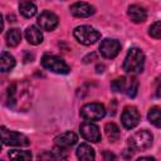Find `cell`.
<instances>
[{"instance_id":"6da1fadb","label":"cell","mask_w":161,"mask_h":161,"mask_svg":"<svg viewBox=\"0 0 161 161\" xmlns=\"http://www.w3.org/2000/svg\"><path fill=\"white\" fill-rule=\"evenodd\" d=\"M31 99V89L26 83H14L8 89V106L11 108L26 109L24 103L30 104Z\"/></svg>"},{"instance_id":"7a4b0ae2","label":"cell","mask_w":161,"mask_h":161,"mask_svg":"<svg viewBox=\"0 0 161 161\" xmlns=\"http://www.w3.org/2000/svg\"><path fill=\"white\" fill-rule=\"evenodd\" d=\"M145 65V54L140 48H131L123 62V70L128 74H138L143 70Z\"/></svg>"},{"instance_id":"3957f363","label":"cell","mask_w":161,"mask_h":161,"mask_svg":"<svg viewBox=\"0 0 161 161\" xmlns=\"http://www.w3.org/2000/svg\"><path fill=\"white\" fill-rule=\"evenodd\" d=\"M111 88L114 92H121V93H125L130 97H135L137 94L138 82L133 77H121V78H117L112 82Z\"/></svg>"},{"instance_id":"277c9868","label":"cell","mask_w":161,"mask_h":161,"mask_svg":"<svg viewBox=\"0 0 161 161\" xmlns=\"http://www.w3.org/2000/svg\"><path fill=\"white\" fill-rule=\"evenodd\" d=\"M74 38L78 40V43L83 44V45H91L94 44L99 38H101V33L98 30H96L94 28L89 26V25H80L77 26L73 31Z\"/></svg>"},{"instance_id":"5b68a950","label":"cell","mask_w":161,"mask_h":161,"mask_svg":"<svg viewBox=\"0 0 161 161\" xmlns=\"http://www.w3.org/2000/svg\"><path fill=\"white\" fill-rule=\"evenodd\" d=\"M152 140H153V136H152V133L150 131L141 130V131L135 132L128 138V145H130V147L132 150L142 151V150L148 148L152 145Z\"/></svg>"},{"instance_id":"8992f818","label":"cell","mask_w":161,"mask_h":161,"mask_svg":"<svg viewBox=\"0 0 161 161\" xmlns=\"http://www.w3.org/2000/svg\"><path fill=\"white\" fill-rule=\"evenodd\" d=\"M42 65L47 69V70H50L53 73H57V74H68L70 68L68 67V64L59 57H55V55H44L42 58Z\"/></svg>"},{"instance_id":"52a82bcc","label":"cell","mask_w":161,"mask_h":161,"mask_svg":"<svg viewBox=\"0 0 161 161\" xmlns=\"http://www.w3.org/2000/svg\"><path fill=\"white\" fill-rule=\"evenodd\" d=\"M1 141L4 145L8 146H29L30 141L29 138L16 131H9L5 127H1Z\"/></svg>"},{"instance_id":"ba28073f","label":"cell","mask_w":161,"mask_h":161,"mask_svg":"<svg viewBox=\"0 0 161 161\" xmlns=\"http://www.w3.org/2000/svg\"><path fill=\"white\" fill-rule=\"evenodd\" d=\"M80 116L86 121H98L106 116V108L101 103H87L80 108Z\"/></svg>"},{"instance_id":"9c48e42d","label":"cell","mask_w":161,"mask_h":161,"mask_svg":"<svg viewBox=\"0 0 161 161\" xmlns=\"http://www.w3.org/2000/svg\"><path fill=\"white\" fill-rule=\"evenodd\" d=\"M121 122H122L123 127L127 130L135 128L140 123V113H138L137 108L133 106L126 107L121 114Z\"/></svg>"},{"instance_id":"30bf717a","label":"cell","mask_w":161,"mask_h":161,"mask_svg":"<svg viewBox=\"0 0 161 161\" xmlns=\"http://www.w3.org/2000/svg\"><path fill=\"white\" fill-rule=\"evenodd\" d=\"M79 132H80V136L89 141V142H99L101 141V132H99V128L96 123H93L92 121H87V122H83L79 127Z\"/></svg>"},{"instance_id":"8fae6325","label":"cell","mask_w":161,"mask_h":161,"mask_svg":"<svg viewBox=\"0 0 161 161\" xmlns=\"http://www.w3.org/2000/svg\"><path fill=\"white\" fill-rule=\"evenodd\" d=\"M58 16L49 10L40 13V15L38 16V25L42 30L52 31L58 26Z\"/></svg>"},{"instance_id":"7c38bea8","label":"cell","mask_w":161,"mask_h":161,"mask_svg":"<svg viewBox=\"0 0 161 161\" xmlns=\"http://www.w3.org/2000/svg\"><path fill=\"white\" fill-rule=\"evenodd\" d=\"M121 50V44L116 39H104L99 45V52L104 58L112 59L118 55Z\"/></svg>"},{"instance_id":"4fadbf2b","label":"cell","mask_w":161,"mask_h":161,"mask_svg":"<svg viewBox=\"0 0 161 161\" xmlns=\"http://www.w3.org/2000/svg\"><path fill=\"white\" fill-rule=\"evenodd\" d=\"M69 10H70L72 15H74L77 18H88L92 14H94V8L87 3H83V1L73 4Z\"/></svg>"},{"instance_id":"5bb4252c","label":"cell","mask_w":161,"mask_h":161,"mask_svg":"<svg viewBox=\"0 0 161 161\" xmlns=\"http://www.w3.org/2000/svg\"><path fill=\"white\" fill-rule=\"evenodd\" d=\"M77 135L74 132H64V133H60L59 136L55 137V146H59V147H63V148H68L73 145L77 143Z\"/></svg>"},{"instance_id":"9a60e30c","label":"cell","mask_w":161,"mask_h":161,"mask_svg":"<svg viewBox=\"0 0 161 161\" xmlns=\"http://www.w3.org/2000/svg\"><path fill=\"white\" fill-rule=\"evenodd\" d=\"M127 14L133 23H143L147 19V11L140 5H131L127 10Z\"/></svg>"},{"instance_id":"2e32d148","label":"cell","mask_w":161,"mask_h":161,"mask_svg":"<svg viewBox=\"0 0 161 161\" xmlns=\"http://www.w3.org/2000/svg\"><path fill=\"white\" fill-rule=\"evenodd\" d=\"M25 38L33 45H38V44H40L43 42V34H42L40 29L36 28V26H34V25L26 28V30H25Z\"/></svg>"},{"instance_id":"e0dca14e","label":"cell","mask_w":161,"mask_h":161,"mask_svg":"<svg viewBox=\"0 0 161 161\" xmlns=\"http://www.w3.org/2000/svg\"><path fill=\"white\" fill-rule=\"evenodd\" d=\"M77 156H78L79 160H83V161H91V160H94V157H96L94 150L87 143H82V145L78 146Z\"/></svg>"},{"instance_id":"ac0fdd59","label":"cell","mask_w":161,"mask_h":161,"mask_svg":"<svg viewBox=\"0 0 161 161\" xmlns=\"http://www.w3.org/2000/svg\"><path fill=\"white\" fill-rule=\"evenodd\" d=\"M15 67V58L6 52L1 53V58H0V69L1 72H9Z\"/></svg>"},{"instance_id":"d6986e66","label":"cell","mask_w":161,"mask_h":161,"mask_svg":"<svg viewBox=\"0 0 161 161\" xmlns=\"http://www.w3.org/2000/svg\"><path fill=\"white\" fill-rule=\"evenodd\" d=\"M104 132H106V136H107V138L109 140V142H116V141H118V138H119V128H118V126H117L116 123H113V122L106 123V126H104Z\"/></svg>"},{"instance_id":"ffe728a7","label":"cell","mask_w":161,"mask_h":161,"mask_svg":"<svg viewBox=\"0 0 161 161\" xmlns=\"http://www.w3.org/2000/svg\"><path fill=\"white\" fill-rule=\"evenodd\" d=\"M19 10L24 18H33L36 14V6L31 1H21L19 5Z\"/></svg>"},{"instance_id":"44dd1931","label":"cell","mask_w":161,"mask_h":161,"mask_svg":"<svg viewBox=\"0 0 161 161\" xmlns=\"http://www.w3.org/2000/svg\"><path fill=\"white\" fill-rule=\"evenodd\" d=\"M21 40V33L19 29H10L6 33V43L9 47H16Z\"/></svg>"},{"instance_id":"7402d4cb","label":"cell","mask_w":161,"mask_h":161,"mask_svg":"<svg viewBox=\"0 0 161 161\" xmlns=\"http://www.w3.org/2000/svg\"><path fill=\"white\" fill-rule=\"evenodd\" d=\"M147 118H148V121H150L153 126L161 128V108H160V107H152V108L148 111Z\"/></svg>"},{"instance_id":"603a6c76","label":"cell","mask_w":161,"mask_h":161,"mask_svg":"<svg viewBox=\"0 0 161 161\" xmlns=\"http://www.w3.org/2000/svg\"><path fill=\"white\" fill-rule=\"evenodd\" d=\"M9 157L13 160H30L31 153L29 151H20V150H13L9 151Z\"/></svg>"},{"instance_id":"cb8c5ba5","label":"cell","mask_w":161,"mask_h":161,"mask_svg":"<svg viewBox=\"0 0 161 161\" xmlns=\"http://www.w3.org/2000/svg\"><path fill=\"white\" fill-rule=\"evenodd\" d=\"M148 34H150V36H152V38L161 39V21L153 23V24L150 26V29H148Z\"/></svg>"},{"instance_id":"d4e9b609","label":"cell","mask_w":161,"mask_h":161,"mask_svg":"<svg viewBox=\"0 0 161 161\" xmlns=\"http://www.w3.org/2000/svg\"><path fill=\"white\" fill-rule=\"evenodd\" d=\"M155 93L157 97H161V77L155 80Z\"/></svg>"},{"instance_id":"484cf974","label":"cell","mask_w":161,"mask_h":161,"mask_svg":"<svg viewBox=\"0 0 161 161\" xmlns=\"http://www.w3.org/2000/svg\"><path fill=\"white\" fill-rule=\"evenodd\" d=\"M104 158L107 160V158H114V156L113 155H107V153H104Z\"/></svg>"},{"instance_id":"4316f807","label":"cell","mask_w":161,"mask_h":161,"mask_svg":"<svg viewBox=\"0 0 161 161\" xmlns=\"http://www.w3.org/2000/svg\"><path fill=\"white\" fill-rule=\"evenodd\" d=\"M23 1H31V0H23Z\"/></svg>"}]
</instances>
